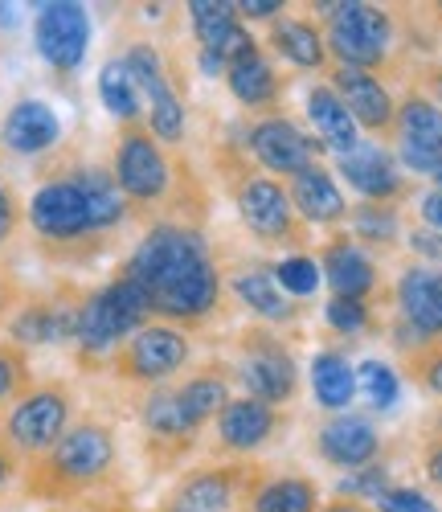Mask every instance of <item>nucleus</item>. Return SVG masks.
<instances>
[{
    "instance_id": "72a5a7b5",
    "label": "nucleus",
    "mask_w": 442,
    "mask_h": 512,
    "mask_svg": "<svg viewBox=\"0 0 442 512\" xmlns=\"http://www.w3.org/2000/svg\"><path fill=\"white\" fill-rule=\"evenodd\" d=\"M99 99L119 119V127L123 123H144V95L136 87V78L127 74V66H123L119 54L107 58L103 70H99Z\"/></svg>"
},
{
    "instance_id": "0eeeda50",
    "label": "nucleus",
    "mask_w": 442,
    "mask_h": 512,
    "mask_svg": "<svg viewBox=\"0 0 442 512\" xmlns=\"http://www.w3.org/2000/svg\"><path fill=\"white\" fill-rule=\"evenodd\" d=\"M78 418L74 386L62 377L33 381V386L0 414V443H5L21 463L46 455Z\"/></svg>"
},
{
    "instance_id": "864d4df0",
    "label": "nucleus",
    "mask_w": 442,
    "mask_h": 512,
    "mask_svg": "<svg viewBox=\"0 0 442 512\" xmlns=\"http://www.w3.org/2000/svg\"><path fill=\"white\" fill-rule=\"evenodd\" d=\"M316 512H373V508H369V504H357V500H340V496H336V500L320 504Z\"/></svg>"
},
{
    "instance_id": "412c9836",
    "label": "nucleus",
    "mask_w": 442,
    "mask_h": 512,
    "mask_svg": "<svg viewBox=\"0 0 442 512\" xmlns=\"http://www.w3.org/2000/svg\"><path fill=\"white\" fill-rule=\"evenodd\" d=\"M0 148L21 160H41L62 148V119L46 99H17L0 119Z\"/></svg>"
},
{
    "instance_id": "cd10ccee",
    "label": "nucleus",
    "mask_w": 442,
    "mask_h": 512,
    "mask_svg": "<svg viewBox=\"0 0 442 512\" xmlns=\"http://www.w3.org/2000/svg\"><path fill=\"white\" fill-rule=\"evenodd\" d=\"M307 123H312V132L320 136L324 152L332 156H348L361 148V127L352 123L348 107L340 103V95L328 87V82H316L312 91H307Z\"/></svg>"
},
{
    "instance_id": "6ab92c4d",
    "label": "nucleus",
    "mask_w": 442,
    "mask_h": 512,
    "mask_svg": "<svg viewBox=\"0 0 442 512\" xmlns=\"http://www.w3.org/2000/svg\"><path fill=\"white\" fill-rule=\"evenodd\" d=\"M332 173L357 193L361 201H377V205H397L410 193V177L402 173V164L393 160V148L361 140L357 152L336 156Z\"/></svg>"
},
{
    "instance_id": "49530a36",
    "label": "nucleus",
    "mask_w": 442,
    "mask_h": 512,
    "mask_svg": "<svg viewBox=\"0 0 442 512\" xmlns=\"http://www.w3.org/2000/svg\"><path fill=\"white\" fill-rule=\"evenodd\" d=\"M287 13V5H283V0H242V5H238V17L242 21H275V17H283Z\"/></svg>"
},
{
    "instance_id": "4468645a",
    "label": "nucleus",
    "mask_w": 442,
    "mask_h": 512,
    "mask_svg": "<svg viewBox=\"0 0 442 512\" xmlns=\"http://www.w3.org/2000/svg\"><path fill=\"white\" fill-rule=\"evenodd\" d=\"M82 287L58 283L50 291L25 295L17 312L9 316V340L21 349H50V345H74L78 308H82Z\"/></svg>"
},
{
    "instance_id": "20e7f679",
    "label": "nucleus",
    "mask_w": 442,
    "mask_h": 512,
    "mask_svg": "<svg viewBox=\"0 0 442 512\" xmlns=\"http://www.w3.org/2000/svg\"><path fill=\"white\" fill-rule=\"evenodd\" d=\"M25 222L33 230L37 250L50 263H91L111 246V238L99 230L95 209L86 201L74 160L62 156L46 177L37 181V189L25 201Z\"/></svg>"
},
{
    "instance_id": "ddd939ff",
    "label": "nucleus",
    "mask_w": 442,
    "mask_h": 512,
    "mask_svg": "<svg viewBox=\"0 0 442 512\" xmlns=\"http://www.w3.org/2000/svg\"><path fill=\"white\" fill-rule=\"evenodd\" d=\"M393 308L389 340L402 357L426 340H442V267L410 263L393 283Z\"/></svg>"
},
{
    "instance_id": "4d7b16f0",
    "label": "nucleus",
    "mask_w": 442,
    "mask_h": 512,
    "mask_svg": "<svg viewBox=\"0 0 442 512\" xmlns=\"http://www.w3.org/2000/svg\"><path fill=\"white\" fill-rule=\"evenodd\" d=\"M434 189L442 193V168H438V173H434Z\"/></svg>"
},
{
    "instance_id": "a19ab883",
    "label": "nucleus",
    "mask_w": 442,
    "mask_h": 512,
    "mask_svg": "<svg viewBox=\"0 0 442 512\" xmlns=\"http://www.w3.org/2000/svg\"><path fill=\"white\" fill-rule=\"evenodd\" d=\"M373 512H438V504L430 500V492L414 488V484H393L377 504Z\"/></svg>"
},
{
    "instance_id": "f3484780",
    "label": "nucleus",
    "mask_w": 442,
    "mask_h": 512,
    "mask_svg": "<svg viewBox=\"0 0 442 512\" xmlns=\"http://www.w3.org/2000/svg\"><path fill=\"white\" fill-rule=\"evenodd\" d=\"M33 46L41 62L66 78L86 62V50H91V17H86L82 5H70V0L41 5L33 17Z\"/></svg>"
},
{
    "instance_id": "a18cd8bd",
    "label": "nucleus",
    "mask_w": 442,
    "mask_h": 512,
    "mask_svg": "<svg viewBox=\"0 0 442 512\" xmlns=\"http://www.w3.org/2000/svg\"><path fill=\"white\" fill-rule=\"evenodd\" d=\"M25 300V287H21V279L13 275V271H5L0 267V328L9 324V316L17 312V304Z\"/></svg>"
},
{
    "instance_id": "5fc2aeb1",
    "label": "nucleus",
    "mask_w": 442,
    "mask_h": 512,
    "mask_svg": "<svg viewBox=\"0 0 442 512\" xmlns=\"http://www.w3.org/2000/svg\"><path fill=\"white\" fill-rule=\"evenodd\" d=\"M426 439H442V402L426 414Z\"/></svg>"
},
{
    "instance_id": "603ef678",
    "label": "nucleus",
    "mask_w": 442,
    "mask_h": 512,
    "mask_svg": "<svg viewBox=\"0 0 442 512\" xmlns=\"http://www.w3.org/2000/svg\"><path fill=\"white\" fill-rule=\"evenodd\" d=\"M197 66H201L205 78H226V70H230L217 54H201V50H197Z\"/></svg>"
},
{
    "instance_id": "c85d7f7f",
    "label": "nucleus",
    "mask_w": 442,
    "mask_h": 512,
    "mask_svg": "<svg viewBox=\"0 0 442 512\" xmlns=\"http://www.w3.org/2000/svg\"><path fill=\"white\" fill-rule=\"evenodd\" d=\"M172 390H176L181 410L189 414V422L205 431V426L221 414V406L234 398V377H230V365H205L181 381H172Z\"/></svg>"
},
{
    "instance_id": "8fccbe9b",
    "label": "nucleus",
    "mask_w": 442,
    "mask_h": 512,
    "mask_svg": "<svg viewBox=\"0 0 442 512\" xmlns=\"http://www.w3.org/2000/svg\"><path fill=\"white\" fill-rule=\"evenodd\" d=\"M418 218H422V226H430V230L442 234V193L438 189H430V193L418 197Z\"/></svg>"
},
{
    "instance_id": "9b49d317",
    "label": "nucleus",
    "mask_w": 442,
    "mask_h": 512,
    "mask_svg": "<svg viewBox=\"0 0 442 512\" xmlns=\"http://www.w3.org/2000/svg\"><path fill=\"white\" fill-rule=\"evenodd\" d=\"M189 361H193L189 332L176 328V324H164V320H152L140 332H131L123 345L107 357L103 369L115 381H123V386L156 390V386H168V381L181 377Z\"/></svg>"
},
{
    "instance_id": "f704fd0d",
    "label": "nucleus",
    "mask_w": 442,
    "mask_h": 512,
    "mask_svg": "<svg viewBox=\"0 0 442 512\" xmlns=\"http://www.w3.org/2000/svg\"><path fill=\"white\" fill-rule=\"evenodd\" d=\"M357 398H365L369 410L385 414L397 406V398H402V377H397V369L389 361L369 357L357 365Z\"/></svg>"
},
{
    "instance_id": "9d476101",
    "label": "nucleus",
    "mask_w": 442,
    "mask_h": 512,
    "mask_svg": "<svg viewBox=\"0 0 442 512\" xmlns=\"http://www.w3.org/2000/svg\"><path fill=\"white\" fill-rule=\"evenodd\" d=\"M393 37H397V25L389 9L365 5V0H336L332 13L324 17V46L332 66L377 74L389 66Z\"/></svg>"
},
{
    "instance_id": "39448f33",
    "label": "nucleus",
    "mask_w": 442,
    "mask_h": 512,
    "mask_svg": "<svg viewBox=\"0 0 442 512\" xmlns=\"http://www.w3.org/2000/svg\"><path fill=\"white\" fill-rule=\"evenodd\" d=\"M217 173L230 189V201L238 209V222L246 226V234L262 246H287L291 254H303V246L312 242L299 213L287 197V185L275 181L271 173H262L258 164H250L246 144L238 148V140L221 144L217 152Z\"/></svg>"
},
{
    "instance_id": "6e6552de",
    "label": "nucleus",
    "mask_w": 442,
    "mask_h": 512,
    "mask_svg": "<svg viewBox=\"0 0 442 512\" xmlns=\"http://www.w3.org/2000/svg\"><path fill=\"white\" fill-rule=\"evenodd\" d=\"M230 377L242 386L246 398H258V402H267V406L287 410L299 398L303 369H299V357H295V349L283 340L279 328L254 324V328H242L234 336Z\"/></svg>"
},
{
    "instance_id": "a211bd4d",
    "label": "nucleus",
    "mask_w": 442,
    "mask_h": 512,
    "mask_svg": "<svg viewBox=\"0 0 442 512\" xmlns=\"http://www.w3.org/2000/svg\"><path fill=\"white\" fill-rule=\"evenodd\" d=\"M312 447L328 467H336V472H357V467H369L381 459L385 435L369 414L344 410V414H332L328 422L316 426Z\"/></svg>"
},
{
    "instance_id": "ea45409f",
    "label": "nucleus",
    "mask_w": 442,
    "mask_h": 512,
    "mask_svg": "<svg viewBox=\"0 0 442 512\" xmlns=\"http://www.w3.org/2000/svg\"><path fill=\"white\" fill-rule=\"evenodd\" d=\"M402 369L422 394L442 402V340H426V345H418L414 353H406Z\"/></svg>"
},
{
    "instance_id": "473e14b6",
    "label": "nucleus",
    "mask_w": 442,
    "mask_h": 512,
    "mask_svg": "<svg viewBox=\"0 0 442 512\" xmlns=\"http://www.w3.org/2000/svg\"><path fill=\"white\" fill-rule=\"evenodd\" d=\"M352 242L369 254H389L402 242V209L397 205H377V201H357L348 205V230Z\"/></svg>"
},
{
    "instance_id": "dca6fc26",
    "label": "nucleus",
    "mask_w": 442,
    "mask_h": 512,
    "mask_svg": "<svg viewBox=\"0 0 442 512\" xmlns=\"http://www.w3.org/2000/svg\"><path fill=\"white\" fill-rule=\"evenodd\" d=\"M246 152L254 156L262 173H271L275 181H291L303 164L324 156V144L316 136H307L291 115L275 111V115H262L246 127Z\"/></svg>"
},
{
    "instance_id": "f03ea898",
    "label": "nucleus",
    "mask_w": 442,
    "mask_h": 512,
    "mask_svg": "<svg viewBox=\"0 0 442 512\" xmlns=\"http://www.w3.org/2000/svg\"><path fill=\"white\" fill-rule=\"evenodd\" d=\"M21 496L33 504H74L86 496H99L123 488L119 476V435L107 418H74L70 431L29 463H21Z\"/></svg>"
},
{
    "instance_id": "4c0bfd02",
    "label": "nucleus",
    "mask_w": 442,
    "mask_h": 512,
    "mask_svg": "<svg viewBox=\"0 0 442 512\" xmlns=\"http://www.w3.org/2000/svg\"><path fill=\"white\" fill-rule=\"evenodd\" d=\"M389 488H393V467H389L385 459H377V463H369V467H357V472H344L340 484H336V496L373 508Z\"/></svg>"
},
{
    "instance_id": "393cba45",
    "label": "nucleus",
    "mask_w": 442,
    "mask_h": 512,
    "mask_svg": "<svg viewBox=\"0 0 442 512\" xmlns=\"http://www.w3.org/2000/svg\"><path fill=\"white\" fill-rule=\"evenodd\" d=\"M226 283H230V291H234V300H238L250 316H258L267 328H291V324H299L303 312H307L303 304L287 300V295L279 291V283L271 279L267 267H238Z\"/></svg>"
},
{
    "instance_id": "e433bc0d",
    "label": "nucleus",
    "mask_w": 442,
    "mask_h": 512,
    "mask_svg": "<svg viewBox=\"0 0 442 512\" xmlns=\"http://www.w3.org/2000/svg\"><path fill=\"white\" fill-rule=\"evenodd\" d=\"M33 357H29V349H21V345H13V340L5 336L0 340V410H9L29 386H33Z\"/></svg>"
},
{
    "instance_id": "aec40b11",
    "label": "nucleus",
    "mask_w": 442,
    "mask_h": 512,
    "mask_svg": "<svg viewBox=\"0 0 442 512\" xmlns=\"http://www.w3.org/2000/svg\"><path fill=\"white\" fill-rule=\"evenodd\" d=\"M185 9H189V25H193L201 54H217L230 66V62L262 50L254 29L238 17V5H230V0H189Z\"/></svg>"
},
{
    "instance_id": "c03bdc74",
    "label": "nucleus",
    "mask_w": 442,
    "mask_h": 512,
    "mask_svg": "<svg viewBox=\"0 0 442 512\" xmlns=\"http://www.w3.org/2000/svg\"><path fill=\"white\" fill-rule=\"evenodd\" d=\"M406 246L414 250V259H418L422 267H442V234H438V230L414 226V230L406 234Z\"/></svg>"
},
{
    "instance_id": "7c9ffc66",
    "label": "nucleus",
    "mask_w": 442,
    "mask_h": 512,
    "mask_svg": "<svg viewBox=\"0 0 442 512\" xmlns=\"http://www.w3.org/2000/svg\"><path fill=\"white\" fill-rule=\"evenodd\" d=\"M393 144L397 148H418V152H438L442 156V107L426 91H410L406 99H397Z\"/></svg>"
},
{
    "instance_id": "c756f323",
    "label": "nucleus",
    "mask_w": 442,
    "mask_h": 512,
    "mask_svg": "<svg viewBox=\"0 0 442 512\" xmlns=\"http://www.w3.org/2000/svg\"><path fill=\"white\" fill-rule=\"evenodd\" d=\"M307 381H312V398L328 414H344L357 402V365L348 361L344 349H320L307 365Z\"/></svg>"
},
{
    "instance_id": "5701e85b",
    "label": "nucleus",
    "mask_w": 442,
    "mask_h": 512,
    "mask_svg": "<svg viewBox=\"0 0 442 512\" xmlns=\"http://www.w3.org/2000/svg\"><path fill=\"white\" fill-rule=\"evenodd\" d=\"M316 263H320V275H324V283L332 287V295H344V300H365V304H373V295L381 291L377 259H373L369 250H361V246L352 242L344 230H336V234L320 246Z\"/></svg>"
},
{
    "instance_id": "2eb2a0df",
    "label": "nucleus",
    "mask_w": 442,
    "mask_h": 512,
    "mask_svg": "<svg viewBox=\"0 0 442 512\" xmlns=\"http://www.w3.org/2000/svg\"><path fill=\"white\" fill-rule=\"evenodd\" d=\"M287 426H291L287 410L246 398V394H234L226 406H221V414L213 418V451L230 455V459H250L262 447H271Z\"/></svg>"
},
{
    "instance_id": "79ce46f5",
    "label": "nucleus",
    "mask_w": 442,
    "mask_h": 512,
    "mask_svg": "<svg viewBox=\"0 0 442 512\" xmlns=\"http://www.w3.org/2000/svg\"><path fill=\"white\" fill-rule=\"evenodd\" d=\"M21 222H25V201H21L17 185L5 173H0V250L13 242V234L21 230Z\"/></svg>"
},
{
    "instance_id": "f257e3e1",
    "label": "nucleus",
    "mask_w": 442,
    "mask_h": 512,
    "mask_svg": "<svg viewBox=\"0 0 442 512\" xmlns=\"http://www.w3.org/2000/svg\"><path fill=\"white\" fill-rule=\"evenodd\" d=\"M119 275L148 295L152 320L176 328L205 324L226 295V275L213 259L209 238L189 222H152L131 246Z\"/></svg>"
},
{
    "instance_id": "6e6d98bb",
    "label": "nucleus",
    "mask_w": 442,
    "mask_h": 512,
    "mask_svg": "<svg viewBox=\"0 0 442 512\" xmlns=\"http://www.w3.org/2000/svg\"><path fill=\"white\" fill-rule=\"evenodd\" d=\"M430 13H434V21L442 25V0H438V5H430Z\"/></svg>"
},
{
    "instance_id": "de8ad7c7",
    "label": "nucleus",
    "mask_w": 442,
    "mask_h": 512,
    "mask_svg": "<svg viewBox=\"0 0 442 512\" xmlns=\"http://www.w3.org/2000/svg\"><path fill=\"white\" fill-rule=\"evenodd\" d=\"M422 476L434 492H442V439H426L422 447Z\"/></svg>"
},
{
    "instance_id": "7ed1b4c3",
    "label": "nucleus",
    "mask_w": 442,
    "mask_h": 512,
    "mask_svg": "<svg viewBox=\"0 0 442 512\" xmlns=\"http://www.w3.org/2000/svg\"><path fill=\"white\" fill-rule=\"evenodd\" d=\"M111 177L123 193V201L131 205V218H152L164 213L160 222H181L176 209L181 201L205 197L197 177L189 173V164L176 160L144 123H123L111 144Z\"/></svg>"
},
{
    "instance_id": "c9c22d12",
    "label": "nucleus",
    "mask_w": 442,
    "mask_h": 512,
    "mask_svg": "<svg viewBox=\"0 0 442 512\" xmlns=\"http://www.w3.org/2000/svg\"><path fill=\"white\" fill-rule=\"evenodd\" d=\"M271 271V279L279 283V291L287 295V300H312V295L320 291V283H324V275H320V263L312 259V254H283L279 263H271L267 267Z\"/></svg>"
},
{
    "instance_id": "f8f14e48",
    "label": "nucleus",
    "mask_w": 442,
    "mask_h": 512,
    "mask_svg": "<svg viewBox=\"0 0 442 512\" xmlns=\"http://www.w3.org/2000/svg\"><path fill=\"white\" fill-rule=\"evenodd\" d=\"M136 422H140V443H144V459L148 467L160 472H176L201 443V426L189 422V414L176 402L172 381L156 390H144L140 406H136Z\"/></svg>"
},
{
    "instance_id": "b1692460",
    "label": "nucleus",
    "mask_w": 442,
    "mask_h": 512,
    "mask_svg": "<svg viewBox=\"0 0 442 512\" xmlns=\"http://www.w3.org/2000/svg\"><path fill=\"white\" fill-rule=\"evenodd\" d=\"M283 185H287V197H291L299 222L307 230H316V226L320 230H336V226L348 222V197L340 193L336 173H332L324 160L303 164L299 173L291 181H283Z\"/></svg>"
},
{
    "instance_id": "4be33fe9",
    "label": "nucleus",
    "mask_w": 442,
    "mask_h": 512,
    "mask_svg": "<svg viewBox=\"0 0 442 512\" xmlns=\"http://www.w3.org/2000/svg\"><path fill=\"white\" fill-rule=\"evenodd\" d=\"M328 87L340 95V103L348 107L352 123H357L365 136H393L397 99L389 95V87H385L377 74H369V70H348V66H332V70H328Z\"/></svg>"
},
{
    "instance_id": "09e8293b",
    "label": "nucleus",
    "mask_w": 442,
    "mask_h": 512,
    "mask_svg": "<svg viewBox=\"0 0 442 512\" xmlns=\"http://www.w3.org/2000/svg\"><path fill=\"white\" fill-rule=\"evenodd\" d=\"M17 484H21V459L5 443H0V500H5Z\"/></svg>"
},
{
    "instance_id": "3c124183",
    "label": "nucleus",
    "mask_w": 442,
    "mask_h": 512,
    "mask_svg": "<svg viewBox=\"0 0 442 512\" xmlns=\"http://www.w3.org/2000/svg\"><path fill=\"white\" fill-rule=\"evenodd\" d=\"M422 87H426V95L442 107V66H426V74H422Z\"/></svg>"
},
{
    "instance_id": "bb28decb",
    "label": "nucleus",
    "mask_w": 442,
    "mask_h": 512,
    "mask_svg": "<svg viewBox=\"0 0 442 512\" xmlns=\"http://www.w3.org/2000/svg\"><path fill=\"white\" fill-rule=\"evenodd\" d=\"M267 46L275 58H283L295 70H328V46H324V29L312 17H295L283 13L267 25Z\"/></svg>"
},
{
    "instance_id": "a878e982",
    "label": "nucleus",
    "mask_w": 442,
    "mask_h": 512,
    "mask_svg": "<svg viewBox=\"0 0 442 512\" xmlns=\"http://www.w3.org/2000/svg\"><path fill=\"white\" fill-rule=\"evenodd\" d=\"M226 87L230 95L250 111V115H275V107L283 103V78L275 70V62L267 58V50H254L238 62H230L226 70Z\"/></svg>"
},
{
    "instance_id": "1a4fd4ad",
    "label": "nucleus",
    "mask_w": 442,
    "mask_h": 512,
    "mask_svg": "<svg viewBox=\"0 0 442 512\" xmlns=\"http://www.w3.org/2000/svg\"><path fill=\"white\" fill-rule=\"evenodd\" d=\"M267 467L254 459H217L172 480L156 512H246Z\"/></svg>"
},
{
    "instance_id": "58836bf2",
    "label": "nucleus",
    "mask_w": 442,
    "mask_h": 512,
    "mask_svg": "<svg viewBox=\"0 0 442 512\" xmlns=\"http://www.w3.org/2000/svg\"><path fill=\"white\" fill-rule=\"evenodd\" d=\"M324 320H328V328H332L336 336H348V340L377 332V312H373V304H365V300H344V295H332V300L324 304Z\"/></svg>"
},
{
    "instance_id": "423d86ee",
    "label": "nucleus",
    "mask_w": 442,
    "mask_h": 512,
    "mask_svg": "<svg viewBox=\"0 0 442 512\" xmlns=\"http://www.w3.org/2000/svg\"><path fill=\"white\" fill-rule=\"evenodd\" d=\"M152 324L148 295L131 283L127 275H111L103 287L82 295L78 308V328H74V357L86 373H95L107 365V357L123 345L131 332H140Z\"/></svg>"
},
{
    "instance_id": "37998d69",
    "label": "nucleus",
    "mask_w": 442,
    "mask_h": 512,
    "mask_svg": "<svg viewBox=\"0 0 442 512\" xmlns=\"http://www.w3.org/2000/svg\"><path fill=\"white\" fill-rule=\"evenodd\" d=\"M50 512H136V504H131L127 488H111V492L86 496V500H74V504H58Z\"/></svg>"
},
{
    "instance_id": "2f4dec72",
    "label": "nucleus",
    "mask_w": 442,
    "mask_h": 512,
    "mask_svg": "<svg viewBox=\"0 0 442 512\" xmlns=\"http://www.w3.org/2000/svg\"><path fill=\"white\" fill-rule=\"evenodd\" d=\"M316 508H320V484L299 472H267L246 504V512H316Z\"/></svg>"
}]
</instances>
